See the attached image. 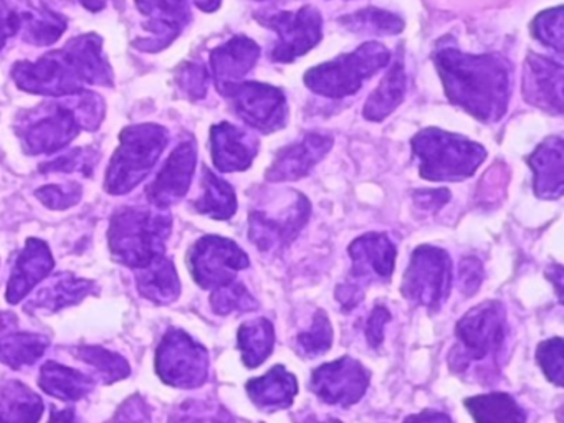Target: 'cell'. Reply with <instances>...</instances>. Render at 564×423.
Masks as SVG:
<instances>
[{
    "label": "cell",
    "mask_w": 564,
    "mask_h": 423,
    "mask_svg": "<svg viewBox=\"0 0 564 423\" xmlns=\"http://www.w3.org/2000/svg\"><path fill=\"white\" fill-rule=\"evenodd\" d=\"M564 142L561 135H551L541 142L528 164L533 169V185L536 197L556 200L564 188Z\"/></svg>",
    "instance_id": "7402d4cb"
},
{
    "label": "cell",
    "mask_w": 564,
    "mask_h": 423,
    "mask_svg": "<svg viewBox=\"0 0 564 423\" xmlns=\"http://www.w3.org/2000/svg\"><path fill=\"white\" fill-rule=\"evenodd\" d=\"M448 197L451 195L444 188H441V191H421L415 194V202L427 210H434V208H441L448 200Z\"/></svg>",
    "instance_id": "7bdbcfd3"
},
{
    "label": "cell",
    "mask_w": 564,
    "mask_h": 423,
    "mask_svg": "<svg viewBox=\"0 0 564 423\" xmlns=\"http://www.w3.org/2000/svg\"><path fill=\"white\" fill-rule=\"evenodd\" d=\"M121 145L107 172V191L127 194L150 175L167 144V131L158 124H138L124 129Z\"/></svg>",
    "instance_id": "5b68a950"
},
{
    "label": "cell",
    "mask_w": 564,
    "mask_h": 423,
    "mask_svg": "<svg viewBox=\"0 0 564 423\" xmlns=\"http://www.w3.org/2000/svg\"><path fill=\"white\" fill-rule=\"evenodd\" d=\"M339 23L351 32L371 35H398L404 30V20L401 17L375 7L341 17Z\"/></svg>",
    "instance_id": "1f68e13d"
},
{
    "label": "cell",
    "mask_w": 564,
    "mask_h": 423,
    "mask_svg": "<svg viewBox=\"0 0 564 423\" xmlns=\"http://www.w3.org/2000/svg\"><path fill=\"white\" fill-rule=\"evenodd\" d=\"M452 286V261L442 248L422 245L415 248L402 280V294L411 303L437 311Z\"/></svg>",
    "instance_id": "52a82bcc"
},
{
    "label": "cell",
    "mask_w": 564,
    "mask_h": 423,
    "mask_svg": "<svg viewBox=\"0 0 564 423\" xmlns=\"http://www.w3.org/2000/svg\"><path fill=\"white\" fill-rule=\"evenodd\" d=\"M171 234V217L163 212L124 208L110 225V250L120 263L140 268L163 257Z\"/></svg>",
    "instance_id": "3957f363"
},
{
    "label": "cell",
    "mask_w": 564,
    "mask_h": 423,
    "mask_svg": "<svg viewBox=\"0 0 564 423\" xmlns=\"http://www.w3.org/2000/svg\"><path fill=\"white\" fill-rule=\"evenodd\" d=\"M303 423H343V422H339V420H335V419L318 420V419H316V416H310V419L305 420V422H303Z\"/></svg>",
    "instance_id": "bcb514c9"
},
{
    "label": "cell",
    "mask_w": 564,
    "mask_h": 423,
    "mask_svg": "<svg viewBox=\"0 0 564 423\" xmlns=\"http://www.w3.org/2000/svg\"><path fill=\"white\" fill-rule=\"evenodd\" d=\"M210 304L220 316L236 313V311H253L259 307L256 297L249 293V290L242 283H237V281L214 290Z\"/></svg>",
    "instance_id": "e575fe53"
},
{
    "label": "cell",
    "mask_w": 564,
    "mask_h": 423,
    "mask_svg": "<svg viewBox=\"0 0 564 423\" xmlns=\"http://www.w3.org/2000/svg\"><path fill=\"white\" fill-rule=\"evenodd\" d=\"M405 88H408V76H405L404 65L402 62H395L366 101L365 111H362L365 118L375 122L388 118L404 101Z\"/></svg>",
    "instance_id": "83f0119b"
},
{
    "label": "cell",
    "mask_w": 564,
    "mask_h": 423,
    "mask_svg": "<svg viewBox=\"0 0 564 423\" xmlns=\"http://www.w3.org/2000/svg\"><path fill=\"white\" fill-rule=\"evenodd\" d=\"M138 291L156 304H170L181 294V281L173 261L156 258L153 263L138 270Z\"/></svg>",
    "instance_id": "484cf974"
},
{
    "label": "cell",
    "mask_w": 564,
    "mask_h": 423,
    "mask_svg": "<svg viewBox=\"0 0 564 423\" xmlns=\"http://www.w3.org/2000/svg\"><path fill=\"white\" fill-rule=\"evenodd\" d=\"M310 202L305 195L293 194L292 200L282 210H253L249 218L250 241L259 250L272 251L286 247L295 240L310 218Z\"/></svg>",
    "instance_id": "4fadbf2b"
},
{
    "label": "cell",
    "mask_w": 564,
    "mask_h": 423,
    "mask_svg": "<svg viewBox=\"0 0 564 423\" xmlns=\"http://www.w3.org/2000/svg\"><path fill=\"white\" fill-rule=\"evenodd\" d=\"M481 281H484V267L480 261L474 257L462 260L460 268H458V284H460L462 293L465 296L477 293Z\"/></svg>",
    "instance_id": "ab89813d"
},
{
    "label": "cell",
    "mask_w": 564,
    "mask_h": 423,
    "mask_svg": "<svg viewBox=\"0 0 564 423\" xmlns=\"http://www.w3.org/2000/svg\"><path fill=\"white\" fill-rule=\"evenodd\" d=\"M246 390L257 409L276 412L292 405L299 393V382L285 367L275 366L265 376L249 380Z\"/></svg>",
    "instance_id": "603a6c76"
},
{
    "label": "cell",
    "mask_w": 564,
    "mask_h": 423,
    "mask_svg": "<svg viewBox=\"0 0 564 423\" xmlns=\"http://www.w3.org/2000/svg\"><path fill=\"white\" fill-rule=\"evenodd\" d=\"M196 142L186 141L174 149L153 184L147 187L151 204L158 208L170 207L189 191L196 171Z\"/></svg>",
    "instance_id": "9a60e30c"
},
{
    "label": "cell",
    "mask_w": 564,
    "mask_h": 423,
    "mask_svg": "<svg viewBox=\"0 0 564 423\" xmlns=\"http://www.w3.org/2000/svg\"><path fill=\"white\" fill-rule=\"evenodd\" d=\"M369 380V370L359 360L345 356L323 364L312 373V390L322 402L348 409L365 397Z\"/></svg>",
    "instance_id": "7c38bea8"
},
{
    "label": "cell",
    "mask_w": 564,
    "mask_h": 423,
    "mask_svg": "<svg viewBox=\"0 0 564 423\" xmlns=\"http://www.w3.org/2000/svg\"><path fill=\"white\" fill-rule=\"evenodd\" d=\"M458 347L452 350V369H467L471 362L497 357L507 334L505 310L498 301H487L468 311L455 327Z\"/></svg>",
    "instance_id": "8992f818"
},
{
    "label": "cell",
    "mask_w": 564,
    "mask_h": 423,
    "mask_svg": "<svg viewBox=\"0 0 564 423\" xmlns=\"http://www.w3.org/2000/svg\"><path fill=\"white\" fill-rule=\"evenodd\" d=\"M249 263V257L236 241L217 235L200 238L189 251L191 274L204 290L234 283L237 273Z\"/></svg>",
    "instance_id": "30bf717a"
},
{
    "label": "cell",
    "mask_w": 564,
    "mask_h": 423,
    "mask_svg": "<svg viewBox=\"0 0 564 423\" xmlns=\"http://www.w3.org/2000/svg\"><path fill=\"white\" fill-rule=\"evenodd\" d=\"M260 58V46L249 36H234L210 53V68L220 93L242 83Z\"/></svg>",
    "instance_id": "d6986e66"
},
{
    "label": "cell",
    "mask_w": 564,
    "mask_h": 423,
    "mask_svg": "<svg viewBox=\"0 0 564 423\" xmlns=\"http://www.w3.org/2000/svg\"><path fill=\"white\" fill-rule=\"evenodd\" d=\"M332 344L333 327L325 311H318L313 317L312 327L296 336V349L306 359H315L328 352Z\"/></svg>",
    "instance_id": "836d02e7"
},
{
    "label": "cell",
    "mask_w": 564,
    "mask_h": 423,
    "mask_svg": "<svg viewBox=\"0 0 564 423\" xmlns=\"http://www.w3.org/2000/svg\"><path fill=\"white\" fill-rule=\"evenodd\" d=\"M14 314L0 313V362L19 370L37 362L48 347L42 334L19 329Z\"/></svg>",
    "instance_id": "44dd1931"
},
{
    "label": "cell",
    "mask_w": 564,
    "mask_h": 423,
    "mask_svg": "<svg viewBox=\"0 0 564 423\" xmlns=\"http://www.w3.org/2000/svg\"><path fill=\"white\" fill-rule=\"evenodd\" d=\"M531 32H533L534 39L540 40L543 45L556 50L561 55L564 42L563 7L560 6L540 13L531 25Z\"/></svg>",
    "instance_id": "d590c367"
},
{
    "label": "cell",
    "mask_w": 564,
    "mask_h": 423,
    "mask_svg": "<svg viewBox=\"0 0 564 423\" xmlns=\"http://www.w3.org/2000/svg\"><path fill=\"white\" fill-rule=\"evenodd\" d=\"M44 402L19 380L0 383V423H37Z\"/></svg>",
    "instance_id": "d4e9b609"
},
{
    "label": "cell",
    "mask_w": 564,
    "mask_h": 423,
    "mask_svg": "<svg viewBox=\"0 0 564 423\" xmlns=\"http://www.w3.org/2000/svg\"><path fill=\"white\" fill-rule=\"evenodd\" d=\"M52 268H54V257L47 243L37 238H29L9 278L8 293H6L9 303L18 304L19 301L24 300L41 281L45 280Z\"/></svg>",
    "instance_id": "ffe728a7"
},
{
    "label": "cell",
    "mask_w": 564,
    "mask_h": 423,
    "mask_svg": "<svg viewBox=\"0 0 564 423\" xmlns=\"http://www.w3.org/2000/svg\"><path fill=\"white\" fill-rule=\"evenodd\" d=\"M75 356L88 366L94 367L97 370V376L105 383H113L130 376V364L123 357L105 349V347L82 346L75 349Z\"/></svg>",
    "instance_id": "d6a6232c"
},
{
    "label": "cell",
    "mask_w": 564,
    "mask_h": 423,
    "mask_svg": "<svg viewBox=\"0 0 564 423\" xmlns=\"http://www.w3.org/2000/svg\"><path fill=\"white\" fill-rule=\"evenodd\" d=\"M391 62V52L382 43H362L355 52L336 56L332 62L310 68L305 73L308 89L326 98L355 95L376 73Z\"/></svg>",
    "instance_id": "277c9868"
},
{
    "label": "cell",
    "mask_w": 564,
    "mask_h": 423,
    "mask_svg": "<svg viewBox=\"0 0 564 423\" xmlns=\"http://www.w3.org/2000/svg\"><path fill=\"white\" fill-rule=\"evenodd\" d=\"M257 20L276 33V43L270 50L273 62H295L322 42L323 19L315 7L305 6L295 12L262 13Z\"/></svg>",
    "instance_id": "9c48e42d"
},
{
    "label": "cell",
    "mask_w": 564,
    "mask_h": 423,
    "mask_svg": "<svg viewBox=\"0 0 564 423\" xmlns=\"http://www.w3.org/2000/svg\"><path fill=\"white\" fill-rule=\"evenodd\" d=\"M464 403L474 416L475 423L527 422V413L508 393L495 392L488 395L470 397Z\"/></svg>",
    "instance_id": "f546056e"
},
{
    "label": "cell",
    "mask_w": 564,
    "mask_h": 423,
    "mask_svg": "<svg viewBox=\"0 0 564 423\" xmlns=\"http://www.w3.org/2000/svg\"><path fill=\"white\" fill-rule=\"evenodd\" d=\"M21 29V15L9 9L4 0H0V50L4 46L6 40Z\"/></svg>",
    "instance_id": "b9f144b4"
},
{
    "label": "cell",
    "mask_w": 564,
    "mask_h": 423,
    "mask_svg": "<svg viewBox=\"0 0 564 423\" xmlns=\"http://www.w3.org/2000/svg\"><path fill=\"white\" fill-rule=\"evenodd\" d=\"M37 195L47 207L54 208V210H64L80 200L82 191L77 184H72L70 187L68 185H47L37 191Z\"/></svg>",
    "instance_id": "74e56055"
},
{
    "label": "cell",
    "mask_w": 564,
    "mask_h": 423,
    "mask_svg": "<svg viewBox=\"0 0 564 423\" xmlns=\"http://www.w3.org/2000/svg\"><path fill=\"white\" fill-rule=\"evenodd\" d=\"M332 148V135L326 132H306L302 139L286 145L275 155V161L267 171V181L279 184L306 177Z\"/></svg>",
    "instance_id": "5bb4252c"
},
{
    "label": "cell",
    "mask_w": 564,
    "mask_h": 423,
    "mask_svg": "<svg viewBox=\"0 0 564 423\" xmlns=\"http://www.w3.org/2000/svg\"><path fill=\"white\" fill-rule=\"evenodd\" d=\"M223 95L229 96L234 111L247 126L263 134L285 128L289 121L285 93L269 83H237L224 89Z\"/></svg>",
    "instance_id": "8fae6325"
},
{
    "label": "cell",
    "mask_w": 564,
    "mask_h": 423,
    "mask_svg": "<svg viewBox=\"0 0 564 423\" xmlns=\"http://www.w3.org/2000/svg\"><path fill=\"white\" fill-rule=\"evenodd\" d=\"M156 372L167 386L196 389L207 380L209 354L184 330H167L158 347Z\"/></svg>",
    "instance_id": "ba28073f"
},
{
    "label": "cell",
    "mask_w": 564,
    "mask_h": 423,
    "mask_svg": "<svg viewBox=\"0 0 564 423\" xmlns=\"http://www.w3.org/2000/svg\"><path fill=\"white\" fill-rule=\"evenodd\" d=\"M536 360L550 382L557 387L563 386V339L561 337L541 343L536 349Z\"/></svg>",
    "instance_id": "8d00e7d4"
},
{
    "label": "cell",
    "mask_w": 564,
    "mask_h": 423,
    "mask_svg": "<svg viewBox=\"0 0 564 423\" xmlns=\"http://www.w3.org/2000/svg\"><path fill=\"white\" fill-rule=\"evenodd\" d=\"M563 78L561 63L530 53L524 65V99L536 108L561 115L563 112Z\"/></svg>",
    "instance_id": "2e32d148"
},
{
    "label": "cell",
    "mask_w": 564,
    "mask_h": 423,
    "mask_svg": "<svg viewBox=\"0 0 564 423\" xmlns=\"http://www.w3.org/2000/svg\"><path fill=\"white\" fill-rule=\"evenodd\" d=\"M275 346V329L267 317L247 321L237 333V347L242 352V360L249 369H256L269 359Z\"/></svg>",
    "instance_id": "f1b7e54d"
},
{
    "label": "cell",
    "mask_w": 564,
    "mask_h": 423,
    "mask_svg": "<svg viewBox=\"0 0 564 423\" xmlns=\"http://www.w3.org/2000/svg\"><path fill=\"white\" fill-rule=\"evenodd\" d=\"M412 151L419 159V172L425 181L458 182L471 177L484 164L487 151L465 135L424 129L412 138Z\"/></svg>",
    "instance_id": "7a4b0ae2"
},
{
    "label": "cell",
    "mask_w": 564,
    "mask_h": 423,
    "mask_svg": "<svg viewBox=\"0 0 564 423\" xmlns=\"http://www.w3.org/2000/svg\"><path fill=\"white\" fill-rule=\"evenodd\" d=\"M257 2H265V0H257Z\"/></svg>",
    "instance_id": "7dc6e473"
},
{
    "label": "cell",
    "mask_w": 564,
    "mask_h": 423,
    "mask_svg": "<svg viewBox=\"0 0 564 423\" xmlns=\"http://www.w3.org/2000/svg\"><path fill=\"white\" fill-rule=\"evenodd\" d=\"M95 283L90 280L61 274L52 278L41 290L28 301L25 310L61 311L72 304L80 303L88 294L94 293Z\"/></svg>",
    "instance_id": "cb8c5ba5"
},
{
    "label": "cell",
    "mask_w": 564,
    "mask_h": 423,
    "mask_svg": "<svg viewBox=\"0 0 564 423\" xmlns=\"http://www.w3.org/2000/svg\"><path fill=\"white\" fill-rule=\"evenodd\" d=\"M203 191L199 200L194 204L199 214L209 215L216 220H227L236 214L237 197L232 185L207 167L203 171Z\"/></svg>",
    "instance_id": "4dcf8cb0"
},
{
    "label": "cell",
    "mask_w": 564,
    "mask_h": 423,
    "mask_svg": "<svg viewBox=\"0 0 564 423\" xmlns=\"http://www.w3.org/2000/svg\"><path fill=\"white\" fill-rule=\"evenodd\" d=\"M180 83L191 98H203L209 86V73L203 63H189L181 72Z\"/></svg>",
    "instance_id": "f35d334b"
},
{
    "label": "cell",
    "mask_w": 564,
    "mask_h": 423,
    "mask_svg": "<svg viewBox=\"0 0 564 423\" xmlns=\"http://www.w3.org/2000/svg\"><path fill=\"white\" fill-rule=\"evenodd\" d=\"M391 319V314L384 306H376L366 324V337L372 347L381 346L384 339V326Z\"/></svg>",
    "instance_id": "60d3db41"
},
{
    "label": "cell",
    "mask_w": 564,
    "mask_h": 423,
    "mask_svg": "<svg viewBox=\"0 0 564 423\" xmlns=\"http://www.w3.org/2000/svg\"><path fill=\"white\" fill-rule=\"evenodd\" d=\"M210 152L217 171H247L259 154V139L239 126L220 122L210 129Z\"/></svg>",
    "instance_id": "ac0fdd59"
},
{
    "label": "cell",
    "mask_w": 564,
    "mask_h": 423,
    "mask_svg": "<svg viewBox=\"0 0 564 423\" xmlns=\"http://www.w3.org/2000/svg\"><path fill=\"white\" fill-rule=\"evenodd\" d=\"M355 284L389 280L394 271L395 245L384 234H366L349 245Z\"/></svg>",
    "instance_id": "e0dca14e"
},
{
    "label": "cell",
    "mask_w": 564,
    "mask_h": 423,
    "mask_svg": "<svg viewBox=\"0 0 564 423\" xmlns=\"http://www.w3.org/2000/svg\"><path fill=\"white\" fill-rule=\"evenodd\" d=\"M404 423H452L451 416L437 410H424V412L409 415Z\"/></svg>",
    "instance_id": "ee69618b"
},
{
    "label": "cell",
    "mask_w": 564,
    "mask_h": 423,
    "mask_svg": "<svg viewBox=\"0 0 564 423\" xmlns=\"http://www.w3.org/2000/svg\"><path fill=\"white\" fill-rule=\"evenodd\" d=\"M39 386L48 395L67 402L84 399L94 390V377L57 362H47L41 369Z\"/></svg>",
    "instance_id": "4316f807"
},
{
    "label": "cell",
    "mask_w": 564,
    "mask_h": 423,
    "mask_svg": "<svg viewBox=\"0 0 564 423\" xmlns=\"http://www.w3.org/2000/svg\"><path fill=\"white\" fill-rule=\"evenodd\" d=\"M48 423H78L77 413L74 409H54Z\"/></svg>",
    "instance_id": "f6af8a7d"
},
{
    "label": "cell",
    "mask_w": 564,
    "mask_h": 423,
    "mask_svg": "<svg viewBox=\"0 0 564 423\" xmlns=\"http://www.w3.org/2000/svg\"><path fill=\"white\" fill-rule=\"evenodd\" d=\"M432 58L452 105L481 122L503 118L511 95L507 59L495 53L470 55L447 43H438Z\"/></svg>",
    "instance_id": "6da1fadb"
}]
</instances>
